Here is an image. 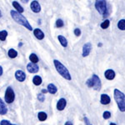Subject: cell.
Segmentation results:
<instances>
[{
    "label": "cell",
    "mask_w": 125,
    "mask_h": 125,
    "mask_svg": "<svg viewBox=\"0 0 125 125\" xmlns=\"http://www.w3.org/2000/svg\"><path fill=\"white\" fill-rule=\"evenodd\" d=\"M86 83H87V85H88V87H89V88H94V80L92 79V78H89V79L86 82Z\"/></svg>",
    "instance_id": "cell-26"
},
{
    "label": "cell",
    "mask_w": 125,
    "mask_h": 125,
    "mask_svg": "<svg viewBox=\"0 0 125 125\" xmlns=\"http://www.w3.org/2000/svg\"><path fill=\"white\" fill-rule=\"evenodd\" d=\"M56 26L58 28H62V26H63V22H62V20L61 19L57 20V22H56Z\"/></svg>",
    "instance_id": "cell-27"
},
{
    "label": "cell",
    "mask_w": 125,
    "mask_h": 125,
    "mask_svg": "<svg viewBox=\"0 0 125 125\" xmlns=\"http://www.w3.org/2000/svg\"><path fill=\"white\" fill-rule=\"evenodd\" d=\"M2 17V13H1V11H0V18Z\"/></svg>",
    "instance_id": "cell-35"
},
{
    "label": "cell",
    "mask_w": 125,
    "mask_h": 125,
    "mask_svg": "<svg viewBox=\"0 0 125 125\" xmlns=\"http://www.w3.org/2000/svg\"><path fill=\"white\" fill-rule=\"evenodd\" d=\"M8 112V108L6 107L4 102L0 98V114L1 115H4V114H7Z\"/></svg>",
    "instance_id": "cell-12"
},
{
    "label": "cell",
    "mask_w": 125,
    "mask_h": 125,
    "mask_svg": "<svg viewBox=\"0 0 125 125\" xmlns=\"http://www.w3.org/2000/svg\"><path fill=\"white\" fill-rule=\"evenodd\" d=\"M95 7H96V9L98 11V13L103 14L104 17L108 15L106 1H96Z\"/></svg>",
    "instance_id": "cell-4"
},
{
    "label": "cell",
    "mask_w": 125,
    "mask_h": 125,
    "mask_svg": "<svg viewBox=\"0 0 125 125\" xmlns=\"http://www.w3.org/2000/svg\"><path fill=\"white\" fill-rule=\"evenodd\" d=\"M38 98H39V100L40 102H43L44 99H45V98H44V95H43V94H39V96H38Z\"/></svg>",
    "instance_id": "cell-30"
},
{
    "label": "cell",
    "mask_w": 125,
    "mask_h": 125,
    "mask_svg": "<svg viewBox=\"0 0 125 125\" xmlns=\"http://www.w3.org/2000/svg\"><path fill=\"white\" fill-rule=\"evenodd\" d=\"M65 125H73L71 122H69V121H68V122H66Z\"/></svg>",
    "instance_id": "cell-33"
},
{
    "label": "cell",
    "mask_w": 125,
    "mask_h": 125,
    "mask_svg": "<svg viewBox=\"0 0 125 125\" xmlns=\"http://www.w3.org/2000/svg\"><path fill=\"white\" fill-rule=\"evenodd\" d=\"M110 125H116L115 124H110Z\"/></svg>",
    "instance_id": "cell-36"
},
{
    "label": "cell",
    "mask_w": 125,
    "mask_h": 125,
    "mask_svg": "<svg viewBox=\"0 0 125 125\" xmlns=\"http://www.w3.org/2000/svg\"><path fill=\"white\" fill-rule=\"evenodd\" d=\"M48 91L51 94H55L56 93H57L58 89L54 84L50 83V84H48Z\"/></svg>",
    "instance_id": "cell-15"
},
{
    "label": "cell",
    "mask_w": 125,
    "mask_h": 125,
    "mask_svg": "<svg viewBox=\"0 0 125 125\" xmlns=\"http://www.w3.org/2000/svg\"><path fill=\"white\" fill-rule=\"evenodd\" d=\"M33 34L35 35V37L37 38L38 39H43V38H44V33L40 29H34Z\"/></svg>",
    "instance_id": "cell-14"
},
{
    "label": "cell",
    "mask_w": 125,
    "mask_h": 125,
    "mask_svg": "<svg viewBox=\"0 0 125 125\" xmlns=\"http://www.w3.org/2000/svg\"><path fill=\"white\" fill-rule=\"evenodd\" d=\"M66 104H67V102H66V100L64 99V98H61V99H59V101H58V104H57L58 110H59V111L63 110L66 107Z\"/></svg>",
    "instance_id": "cell-10"
},
{
    "label": "cell",
    "mask_w": 125,
    "mask_h": 125,
    "mask_svg": "<svg viewBox=\"0 0 125 125\" xmlns=\"http://www.w3.org/2000/svg\"><path fill=\"white\" fill-rule=\"evenodd\" d=\"M3 74V68H2V67L0 66V76Z\"/></svg>",
    "instance_id": "cell-32"
},
{
    "label": "cell",
    "mask_w": 125,
    "mask_h": 125,
    "mask_svg": "<svg viewBox=\"0 0 125 125\" xmlns=\"http://www.w3.org/2000/svg\"><path fill=\"white\" fill-rule=\"evenodd\" d=\"M29 59L33 63H37V62H39V58H38L37 55L34 53H32L31 55L29 56Z\"/></svg>",
    "instance_id": "cell-20"
},
{
    "label": "cell",
    "mask_w": 125,
    "mask_h": 125,
    "mask_svg": "<svg viewBox=\"0 0 125 125\" xmlns=\"http://www.w3.org/2000/svg\"><path fill=\"white\" fill-rule=\"evenodd\" d=\"M28 71L29 73H37L39 71V66L36 63H33V62H30V63L28 64L27 66Z\"/></svg>",
    "instance_id": "cell-9"
},
{
    "label": "cell",
    "mask_w": 125,
    "mask_h": 125,
    "mask_svg": "<svg viewBox=\"0 0 125 125\" xmlns=\"http://www.w3.org/2000/svg\"><path fill=\"white\" fill-rule=\"evenodd\" d=\"M38 118L40 121H44L47 119V114H45L44 112H40L38 114Z\"/></svg>",
    "instance_id": "cell-21"
},
{
    "label": "cell",
    "mask_w": 125,
    "mask_h": 125,
    "mask_svg": "<svg viewBox=\"0 0 125 125\" xmlns=\"http://www.w3.org/2000/svg\"><path fill=\"white\" fill-rule=\"evenodd\" d=\"M47 91H48V90H46V89H43V90H42V93H43V94H46V93H47Z\"/></svg>",
    "instance_id": "cell-34"
},
{
    "label": "cell",
    "mask_w": 125,
    "mask_h": 125,
    "mask_svg": "<svg viewBox=\"0 0 125 125\" xmlns=\"http://www.w3.org/2000/svg\"><path fill=\"white\" fill-rule=\"evenodd\" d=\"M31 9L34 12V13H39V12H40V10H41V7H40L39 2H37V1L32 2Z\"/></svg>",
    "instance_id": "cell-11"
},
{
    "label": "cell",
    "mask_w": 125,
    "mask_h": 125,
    "mask_svg": "<svg viewBox=\"0 0 125 125\" xmlns=\"http://www.w3.org/2000/svg\"><path fill=\"white\" fill-rule=\"evenodd\" d=\"M15 78L18 81L23 82L26 78V74L24 73L23 71H21V70H18V71L15 73Z\"/></svg>",
    "instance_id": "cell-8"
},
{
    "label": "cell",
    "mask_w": 125,
    "mask_h": 125,
    "mask_svg": "<svg viewBox=\"0 0 125 125\" xmlns=\"http://www.w3.org/2000/svg\"><path fill=\"white\" fill-rule=\"evenodd\" d=\"M53 62H54V65H55L56 69H57V71L58 72V73H59L62 78H65V79L71 80V75H70L69 72H68V70L67 68L64 67L59 61H58V60H54Z\"/></svg>",
    "instance_id": "cell-3"
},
{
    "label": "cell",
    "mask_w": 125,
    "mask_h": 125,
    "mask_svg": "<svg viewBox=\"0 0 125 125\" xmlns=\"http://www.w3.org/2000/svg\"><path fill=\"white\" fill-rule=\"evenodd\" d=\"M110 103V98L107 94H102L101 95V104H108Z\"/></svg>",
    "instance_id": "cell-16"
},
{
    "label": "cell",
    "mask_w": 125,
    "mask_h": 125,
    "mask_svg": "<svg viewBox=\"0 0 125 125\" xmlns=\"http://www.w3.org/2000/svg\"><path fill=\"white\" fill-rule=\"evenodd\" d=\"M17 55H18V53H17V51L14 49H10L9 51V56L10 58H14L17 57Z\"/></svg>",
    "instance_id": "cell-24"
},
{
    "label": "cell",
    "mask_w": 125,
    "mask_h": 125,
    "mask_svg": "<svg viewBox=\"0 0 125 125\" xmlns=\"http://www.w3.org/2000/svg\"><path fill=\"white\" fill-rule=\"evenodd\" d=\"M91 49H92V45L90 43H87L83 45V57H87L88 54L90 53L91 52Z\"/></svg>",
    "instance_id": "cell-7"
},
{
    "label": "cell",
    "mask_w": 125,
    "mask_h": 125,
    "mask_svg": "<svg viewBox=\"0 0 125 125\" xmlns=\"http://www.w3.org/2000/svg\"><path fill=\"white\" fill-rule=\"evenodd\" d=\"M0 124L1 125H15V124H12L8 120H2L1 122H0Z\"/></svg>",
    "instance_id": "cell-28"
},
{
    "label": "cell",
    "mask_w": 125,
    "mask_h": 125,
    "mask_svg": "<svg viewBox=\"0 0 125 125\" xmlns=\"http://www.w3.org/2000/svg\"><path fill=\"white\" fill-rule=\"evenodd\" d=\"M114 98H115L118 108L121 112H125V94L118 89L114 90Z\"/></svg>",
    "instance_id": "cell-2"
},
{
    "label": "cell",
    "mask_w": 125,
    "mask_h": 125,
    "mask_svg": "<svg viewBox=\"0 0 125 125\" xmlns=\"http://www.w3.org/2000/svg\"><path fill=\"white\" fill-rule=\"evenodd\" d=\"M111 117V114L109 112H104V118H105V119H108V118H109Z\"/></svg>",
    "instance_id": "cell-29"
},
{
    "label": "cell",
    "mask_w": 125,
    "mask_h": 125,
    "mask_svg": "<svg viewBox=\"0 0 125 125\" xmlns=\"http://www.w3.org/2000/svg\"><path fill=\"white\" fill-rule=\"evenodd\" d=\"M7 36H8V32L7 31L3 30V31L0 32V40H1V41H5Z\"/></svg>",
    "instance_id": "cell-23"
},
{
    "label": "cell",
    "mask_w": 125,
    "mask_h": 125,
    "mask_svg": "<svg viewBox=\"0 0 125 125\" xmlns=\"http://www.w3.org/2000/svg\"><path fill=\"white\" fill-rule=\"evenodd\" d=\"M10 14H11L12 18H13V20H14L16 23L23 25V27H25L26 29H28L29 30L33 29H32V27H31V25H30V24L29 23V22H28V20L26 19L22 14H20L19 13L14 11V10H11V12H10Z\"/></svg>",
    "instance_id": "cell-1"
},
{
    "label": "cell",
    "mask_w": 125,
    "mask_h": 125,
    "mask_svg": "<svg viewBox=\"0 0 125 125\" xmlns=\"http://www.w3.org/2000/svg\"><path fill=\"white\" fill-rule=\"evenodd\" d=\"M118 27L120 30H125V19H121L118 22Z\"/></svg>",
    "instance_id": "cell-22"
},
{
    "label": "cell",
    "mask_w": 125,
    "mask_h": 125,
    "mask_svg": "<svg viewBox=\"0 0 125 125\" xmlns=\"http://www.w3.org/2000/svg\"><path fill=\"white\" fill-rule=\"evenodd\" d=\"M58 40H59L60 43L62 44V47H64V48L67 47V46H68V42H67V39H66L65 38L63 37V36L59 35V36H58Z\"/></svg>",
    "instance_id": "cell-18"
},
{
    "label": "cell",
    "mask_w": 125,
    "mask_h": 125,
    "mask_svg": "<svg viewBox=\"0 0 125 125\" xmlns=\"http://www.w3.org/2000/svg\"><path fill=\"white\" fill-rule=\"evenodd\" d=\"M14 98H15V95L13 88L11 87H8L5 92V102L8 103V104H11V103L13 102Z\"/></svg>",
    "instance_id": "cell-5"
},
{
    "label": "cell",
    "mask_w": 125,
    "mask_h": 125,
    "mask_svg": "<svg viewBox=\"0 0 125 125\" xmlns=\"http://www.w3.org/2000/svg\"><path fill=\"white\" fill-rule=\"evenodd\" d=\"M74 34H75L76 36L81 35V31H80V29H75V30H74Z\"/></svg>",
    "instance_id": "cell-31"
},
{
    "label": "cell",
    "mask_w": 125,
    "mask_h": 125,
    "mask_svg": "<svg viewBox=\"0 0 125 125\" xmlns=\"http://www.w3.org/2000/svg\"><path fill=\"white\" fill-rule=\"evenodd\" d=\"M105 77H106L107 79H108V80L114 79V77H115V73L111 69L107 70V71L105 72Z\"/></svg>",
    "instance_id": "cell-13"
},
{
    "label": "cell",
    "mask_w": 125,
    "mask_h": 125,
    "mask_svg": "<svg viewBox=\"0 0 125 125\" xmlns=\"http://www.w3.org/2000/svg\"><path fill=\"white\" fill-rule=\"evenodd\" d=\"M109 23H110L109 20H105L104 23H101V28H102V29H108V28L109 27Z\"/></svg>",
    "instance_id": "cell-25"
},
{
    "label": "cell",
    "mask_w": 125,
    "mask_h": 125,
    "mask_svg": "<svg viewBox=\"0 0 125 125\" xmlns=\"http://www.w3.org/2000/svg\"><path fill=\"white\" fill-rule=\"evenodd\" d=\"M92 79L94 80V88L95 90H100L101 88V82H100V79L95 74L92 76Z\"/></svg>",
    "instance_id": "cell-6"
},
{
    "label": "cell",
    "mask_w": 125,
    "mask_h": 125,
    "mask_svg": "<svg viewBox=\"0 0 125 125\" xmlns=\"http://www.w3.org/2000/svg\"><path fill=\"white\" fill-rule=\"evenodd\" d=\"M13 7L15 8L16 9L18 10V13H23V9L21 7V5L19 4V3H18L17 1H14V2H13Z\"/></svg>",
    "instance_id": "cell-17"
},
{
    "label": "cell",
    "mask_w": 125,
    "mask_h": 125,
    "mask_svg": "<svg viewBox=\"0 0 125 125\" xmlns=\"http://www.w3.org/2000/svg\"><path fill=\"white\" fill-rule=\"evenodd\" d=\"M33 82L35 85L39 86L42 83V78H41V77H39V76H35L33 79Z\"/></svg>",
    "instance_id": "cell-19"
}]
</instances>
